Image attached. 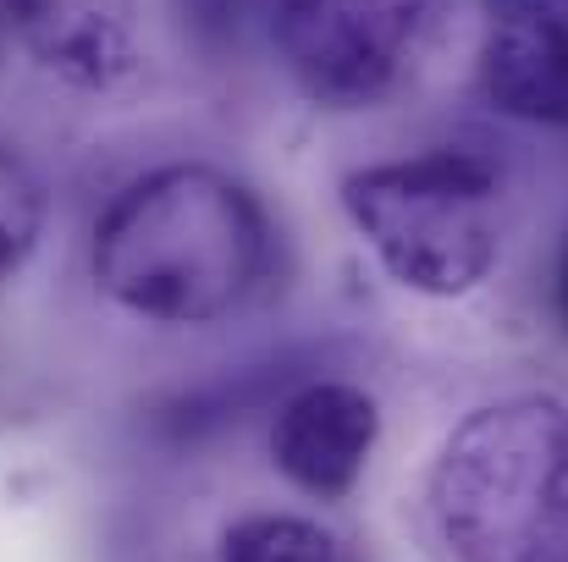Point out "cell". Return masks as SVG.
Instances as JSON below:
<instances>
[{"label":"cell","mask_w":568,"mask_h":562,"mask_svg":"<svg viewBox=\"0 0 568 562\" xmlns=\"http://www.w3.org/2000/svg\"><path fill=\"white\" fill-rule=\"evenodd\" d=\"M221 562H337V541L293 513H254L226 530Z\"/></svg>","instance_id":"cell-8"},{"label":"cell","mask_w":568,"mask_h":562,"mask_svg":"<svg viewBox=\"0 0 568 562\" xmlns=\"http://www.w3.org/2000/svg\"><path fill=\"white\" fill-rule=\"evenodd\" d=\"M480 94L514 122L568 127V0H514L491 11Z\"/></svg>","instance_id":"cell-6"},{"label":"cell","mask_w":568,"mask_h":562,"mask_svg":"<svg viewBox=\"0 0 568 562\" xmlns=\"http://www.w3.org/2000/svg\"><path fill=\"white\" fill-rule=\"evenodd\" d=\"M381 413L376 397L348 386V380H315V386H298L282 408H276V425H271V458L276 469L332 502V497H348L371 463V447H376Z\"/></svg>","instance_id":"cell-5"},{"label":"cell","mask_w":568,"mask_h":562,"mask_svg":"<svg viewBox=\"0 0 568 562\" xmlns=\"http://www.w3.org/2000/svg\"><path fill=\"white\" fill-rule=\"evenodd\" d=\"M558 315H564V326H568V243H564V254H558Z\"/></svg>","instance_id":"cell-10"},{"label":"cell","mask_w":568,"mask_h":562,"mask_svg":"<svg viewBox=\"0 0 568 562\" xmlns=\"http://www.w3.org/2000/svg\"><path fill=\"white\" fill-rule=\"evenodd\" d=\"M44 226V193L33 183V172L0 144V276L17 270Z\"/></svg>","instance_id":"cell-9"},{"label":"cell","mask_w":568,"mask_h":562,"mask_svg":"<svg viewBox=\"0 0 568 562\" xmlns=\"http://www.w3.org/2000/svg\"><path fill=\"white\" fill-rule=\"evenodd\" d=\"M0 17L72 89H116L139 67V0H0Z\"/></svg>","instance_id":"cell-7"},{"label":"cell","mask_w":568,"mask_h":562,"mask_svg":"<svg viewBox=\"0 0 568 562\" xmlns=\"http://www.w3.org/2000/svg\"><path fill=\"white\" fill-rule=\"evenodd\" d=\"M265 248V215L243 183L215 166H161L94 226V282L139 320L210 326L254 293Z\"/></svg>","instance_id":"cell-1"},{"label":"cell","mask_w":568,"mask_h":562,"mask_svg":"<svg viewBox=\"0 0 568 562\" xmlns=\"http://www.w3.org/2000/svg\"><path fill=\"white\" fill-rule=\"evenodd\" d=\"M430 519L458 562H568V402L475 408L430 469Z\"/></svg>","instance_id":"cell-2"},{"label":"cell","mask_w":568,"mask_h":562,"mask_svg":"<svg viewBox=\"0 0 568 562\" xmlns=\"http://www.w3.org/2000/svg\"><path fill=\"white\" fill-rule=\"evenodd\" d=\"M343 210L392 282L425 298H458L480 287L503 248L497 172L464 150L365 166L343 183Z\"/></svg>","instance_id":"cell-3"},{"label":"cell","mask_w":568,"mask_h":562,"mask_svg":"<svg viewBox=\"0 0 568 562\" xmlns=\"http://www.w3.org/2000/svg\"><path fill=\"white\" fill-rule=\"evenodd\" d=\"M425 28L430 0H276L271 22L298 89L337 111L386 100Z\"/></svg>","instance_id":"cell-4"},{"label":"cell","mask_w":568,"mask_h":562,"mask_svg":"<svg viewBox=\"0 0 568 562\" xmlns=\"http://www.w3.org/2000/svg\"><path fill=\"white\" fill-rule=\"evenodd\" d=\"M486 6H491V11H503V6H514V0H486Z\"/></svg>","instance_id":"cell-11"}]
</instances>
